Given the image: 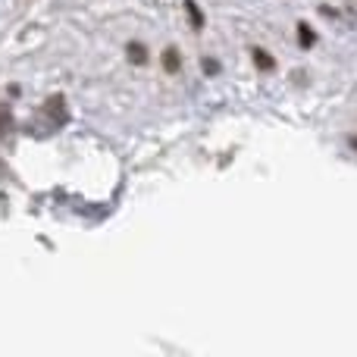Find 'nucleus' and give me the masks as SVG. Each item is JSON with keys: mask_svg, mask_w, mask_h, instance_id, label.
Instances as JSON below:
<instances>
[{"mask_svg": "<svg viewBox=\"0 0 357 357\" xmlns=\"http://www.w3.org/2000/svg\"><path fill=\"white\" fill-rule=\"evenodd\" d=\"M44 113H47V116L54 119V126H63V123H66V107H63V98H60V94H54V98L47 100Z\"/></svg>", "mask_w": 357, "mask_h": 357, "instance_id": "nucleus-1", "label": "nucleus"}, {"mask_svg": "<svg viewBox=\"0 0 357 357\" xmlns=\"http://www.w3.org/2000/svg\"><path fill=\"white\" fill-rule=\"evenodd\" d=\"M163 66H167L169 73H176V69L182 66V63H178V50H176V47H169L167 54H163Z\"/></svg>", "mask_w": 357, "mask_h": 357, "instance_id": "nucleus-2", "label": "nucleus"}, {"mask_svg": "<svg viewBox=\"0 0 357 357\" xmlns=\"http://www.w3.org/2000/svg\"><path fill=\"white\" fill-rule=\"evenodd\" d=\"M298 31H301V47H314V29H310L307 22H301Z\"/></svg>", "mask_w": 357, "mask_h": 357, "instance_id": "nucleus-3", "label": "nucleus"}, {"mask_svg": "<svg viewBox=\"0 0 357 357\" xmlns=\"http://www.w3.org/2000/svg\"><path fill=\"white\" fill-rule=\"evenodd\" d=\"M254 63H257L260 69H273V56L266 54V50H260V47L254 50Z\"/></svg>", "mask_w": 357, "mask_h": 357, "instance_id": "nucleus-4", "label": "nucleus"}, {"mask_svg": "<svg viewBox=\"0 0 357 357\" xmlns=\"http://www.w3.org/2000/svg\"><path fill=\"white\" fill-rule=\"evenodd\" d=\"M185 6H188V19L195 22V29H201V25H204V16H201V10H197V3H195V0H188Z\"/></svg>", "mask_w": 357, "mask_h": 357, "instance_id": "nucleus-5", "label": "nucleus"}, {"mask_svg": "<svg viewBox=\"0 0 357 357\" xmlns=\"http://www.w3.org/2000/svg\"><path fill=\"white\" fill-rule=\"evenodd\" d=\"M129 60H132V63H144V60H148V56H144V47H142V44H129Z\"/></svg>", "mask_w": 357, "mask_h": 357, "instance_id": "nucleus-6", "label": "nucleus"}, {"mask_svg": "<svg viewBox=\"0 0 357 357\" xmlns=\"http://www.w3.org/2000/svg\"><path fill=\"white\" fill-rule=\"evenodd\" d=\"M6 126H10V116H6V113H0V135L6 132Z\"/></svg>", "mask_w": 357, "mask_h": 357, "instance_id": "nucleus-7", "label": "nucleus"}, {"mask_svg": "<svg viewBox=\"0 0 357 357\" xmlns=\"http://www.w3.org/2000/svg\"><path fill=\"white\" fill-rule=\"evenodd\" d=\"M216 69H220V66H216L213 60H204V73H216Z\"/></svg>", "mask_w": 357, "mask_h": 357, "instance_id": "nucleus-8", "label": "nucleus"}]
</instances>
